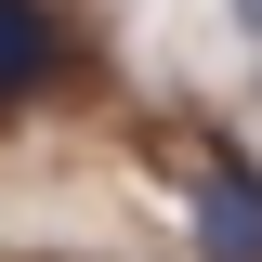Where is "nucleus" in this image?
<instances>
[{
	"mask_svg": "<svg viewBox=\"0 0 262 262\" xmlns=\"http://www.w3.org/2000/svg\"><path fill=\"white\" fill-rule=\"evenodd\" d=\"M66 79V27H53V0H0V105H27Z\"/></svg>",
	"mask_w": 262,
	"mask_h": 262,
	"instance_id": "f03ea898",
	"label": "nucleus"
},
{
	"mask_svg": "<svg viewBox=\"0 0 262 262\" xmlns=\"http://www.w3.org/2000/svg\"><path fill=\"white\" fill-rule=\"evenodd\" d=\"M223 13H236V27H249V39H262V0H223Z\"/></svg>",
	"mask_w": 262,
	"mask_h": 262,
	"instance_id": "7ed1b4c3",
	"label": "nucleus"
},
{
	"mask_svg": "<svg viewBox=\"0 0 262 262\" xmlns=\"http://www.w3.org/2000/svg\"><path fill=\"white\" fill-rule=\"evenodd\" d=\"M184 236H196V262H262V170L249 158H210L184 184Z\"/></svg>",
	"mask_w": 262,
	"mask_h": 262,
	"instance_id": "f257e3e1",
	"label": "nucleus"
}]
</instances>
